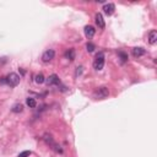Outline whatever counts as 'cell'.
I'll list each match as a JSON object with an SVG mask.
<instances>
[{
  "label": "cell",
  "instance_id": "obj_2",
  "mask_svg": "<svg viewBox=\"0 0 157 157\" xmlns=\"http://www.w3.org/2000/svg\"><path fill=\"white\" fill-rule=\"evenodd\" d=\"M20 80H21V77L15 73H10L9 75L6 76V84L11 86V87H16V86L20 84Z\"/></svg>",
  "mask_w": 157,
  "mask_h": 157
},
{
  "label": "cell",
  "instance_id": "obj_4",
  "mask_svg": "<svg viewBox=\"0 0 157 157\" xmlns=\"http://www.w3.org/2000/svg\"><path fill=\"white\" fill-rule=\"evenodd\" d=\"M54 57H55V52L53 51V49H48V51H45L43 53L42 60L44 61V63H49V61H52L53 59H54Z\"/></svg>",
  "mask_w": 157,
  "mask_h": 157
},
{
  "label": "cell",
  "instance_id": "obj_1",
  "mask_svg": "<svg viewBox=\"0 0 157 157\" xmlns=\"http://www.w3.org/2000/svg\"><path fill=\"white\" fill-rule=\"evenodd\" d=\"M104 67V53L100 52L94 58V61H93V68L97 70V71H100V70L103 69Z\"/></svg>",
  "mask_w": 157,
  "mask_h": 157
},
{
  "label": "cell",
  "instance_id": "obj_17",
  "mask_svg": "<svg viewBox=\"0 0 157 157\" xmlns=\"http://www.w3.org/2000/svg\"><path fill=\"white\" fill-rule=\"evenodd\" d=\"M44 140H45V142L47 144H51V145H54V142H53V139H52V136L51 135H45V138H44Z\"/></svg>",
  "mask_w": 157,
  "mask_h": 157
},
{
  "label": "cell",
  "instance_id": "obj_13",
  "mask_svg": "<svg viewBox=\"0 0 157 157\" xmlns=\"http://www.w3.org/2000/svg\"><path fill=\"white\" fill-rule=\"evenodd\" d=\"M26 104L30 107V108H35V107L37 106V102H36L35 98L30 97V98H27V100H26Z\"/></svg>",
  "mask_w": 157,
  "mask_h": 157
},
{
  "label": "cell",
  "instance_id": "obj_16",
  "mask_svg": "<svg viewBox=\"0 0 157 157\" xmlns=\"http://www.w3.org/2000/svg\"><path fill=\"white\" fill-rule=\"evenodd\" d=\"M86 49H87V52H93L94 51V44L93 43H87L86 44Z\"/></svg>",
  "mask_w": 157,
  "mask_h": 157
},
{
  "label": "cell",
  "instance_id": "obj_19",
  "mask_svg": "<svg viewBox=\"0 0 157 157\" xmlns=\"http://www.w3.org/2000/svg\"><path fill=\"white\" fill-rule=\"evenodd\" d=\"M81 73H82V67H78L77 70H76V76H78Z\"/></svg>",
  "mask_w": 157,
  "mask_h": 157
},
{
  "label": "cell",
  "instance_id": "obj_14",
  "mask_svg": "<svg viewBox=\"0 0 157 157\" xmlns=\"http://www.w3.org/2000/svg\"><path fill=\"white\" fill-rule=\"evenodd\" d=\"M45 81V78L43 76V74H38V75H36V82L37 84H43Z\"/></svg>",
  "mask_w": 157,
  "mask_h": 157
},
{
  "label": "cell",
  "instance_id": "obj_9",
  "mask_svg": "<svg viewBox=\"0 0 157 157\" xmlns=\"http://www.w3.org/2000/svg\"><path fill=\"white\" fill-rule=\"evenodd\" d=\"M65 58H67L68 60H70V61H73L74 59H75V49L74 48H69V49H67V52H65Z\"/></svg>",
  "mask_w": 157,
  "mask_h": 157
},
{
  "label": "cell",
  "instance_id": "obj_20",
  "mask_svg": "<svg viewBox=\"0 0 157 157\" xmlns=\"http://www.w3.org/2000/svg\"><path fill=\"white\" fill-rule=\"evenodd\" d=\"M54 150L57 152H63V151H61V148H60V146H57V145H54Z\"/></svg>",
  "mask_w": 157,
  "mask_h": 157
},
{
  "label": "cell",
  "instance_id": "obj_12",
  "mask_svg": "<svg viewBox=\"0 0 157 157\" xmlns=\"http://www.w3.org/2000/svg\"><path fill=\"white\" fill-rule=\"evenodd\" d=\"M11 110H12L14 113H21L22 110H23V106L21 104V103H16V104L12 106Z\"/></svg>",
  "mask_w": 157,
  "mask_h": 157
},
{
  "label": "cell",
  "instance_id": "obj_18",
  "mask_svg": "<svg viewBox=\"0 0 157 157\" xmlns=\"http://www.w3.org/2000/svg\"><path fill=\"white\" fill-rule=\"evenodd\" d=\"M31 154H32L31 151H23L21 154H19V157H28V156H31Z\"/></svg>",
  "mask_w": 157,
  "mask_h": 157
},
{
  "label": "cell",
  "instance_id": "obj_21",
  "mask_svg": "<svg viewBox=\"0 0 157 157\" xmlns=\"http://www.w3.org/2000/svg\"><path fill=\"white\" fill-rule=\"evenodd\" d=\"M0 84H6V77H0Z\"/></svg>",
  "mask_w": 157,
  "mask_h": 157
},
{
  "label": "cell",
  "instance_id": "obj_11",
  "mask_svg": "<svg viewBox=\"0 0 157 157\" xmlns=\"http://www.w3.org/2000/svg\"><path fill=\"white\" fill-rule=\"evenodd\" d=\"M148 42H150V44H155L157 42V31L152 30L148 33Z\"/></svg>",
  "mask_w": 157,
  "mask_h": 157
},
{
  "label": "cell",
  "instance_id": "obj_6",
  "mask_svg": "<svg viewBox=\"0 0 157 157\" xmlns=\"http://www.w3.org/2000/svg\"><path fill=\"white\" fill-rule=\"evenodd\" d=\"M131 53H133V55L135 58H140V57L146 54V51L144 48H141V47H135V48H133V52H131Z\"/></svg>",
  "mask_w": 157,
  "mask_h": 157
},
{
  "label": "cell",
  "instance_id": "obj_5",
  "mask_svg": "<svg viewBox=\"0 0 157 157\" xmlns=\"http://www.w3.org/2000/svg\"><path fill=\"white\" fill-rule=\"evenodd\" d=\"M114 10H115V6H114V4H112V3L104 4V6H103V11H104V14H106L107 16L113 15Z\"/></svg>",
  "mask_w": 157,
  "mask_h": 157
},
{
  "label": "cell",
  "instance_id": "obj_7",
  "mask_svg": "<svg viewBox=\"0 0 157 157\" xmlns=\"http://www.w3.org/2000/svg\"><path fill=\"white\" fill-rule=\"evenodd\" d=\"M45 81H47V84H48V85H59V84H60L59 76L55 75V74H53V75H51V76H49V77H48Z\"/></svg>",
  "mask_w": 157,
  "mask_h": 157
},
{
  "label": "cell",
  "instance_id": "obj_8",
  "mask_svg": "<svg viewBox=\"0 0 157 157\" xmlns=\"http://www.w3.org/2000/svg\"><path fill=\"white\" fill-rule=\"evenodd\" d=\"M94 20H96V25L100 28H104V26H106V23H104V19H103V16H102V14H96V16H94Z\"/></svg>",
  "mask_w": 157,
  "mask_h": 157
},
{
  "label": "cell",
  "instance_id": "obj_10",
  "mask_svg": "<svg viewBox=\"0 0 157 157\" xmlns=\"http://www.w3.org/2000/svg\"><path fill=\"white\" fill-rule=\"evenodd\" d=\"M96 33V30L92 27V26H86L85 27V36L87 37V38H92Z\"/></svg>",
  "mask_w": 157,
  "mask_h": 157
},
{
  "label": "cell",
  "instance_id": "obj_15",
  "mask_svg": "<svg viewBox=\"0 0 157 157\" xmlns=\"http://www.w3.org/2000/svg\"><path fill=\"white\" fill-rule=\"evenodd\" d=\"M118 55L120 57V59H122V61H123V63H125V61L128 60V55H126V54H125V53H124V52L119 51V52H118Z\"/></svg>",
  "mask_w": 157,
  "mask_h": 157
},
{
  "label": "cell",
  "instance_id": "obj_3",
  "mask_svg": "<svg viewBox=\"0 0 157 157\" xmlns=\"http://www.w3.org/2000/svg\"><path fill=\"white\" fill-rule=\"evenodd\" d=\"M109 96V90L107 87H98L96 91H94V97L98 98V100H103V98Z\"/></svg>",
  "mask_w": 157,
  "mask_h": 157
}]
</instances>
